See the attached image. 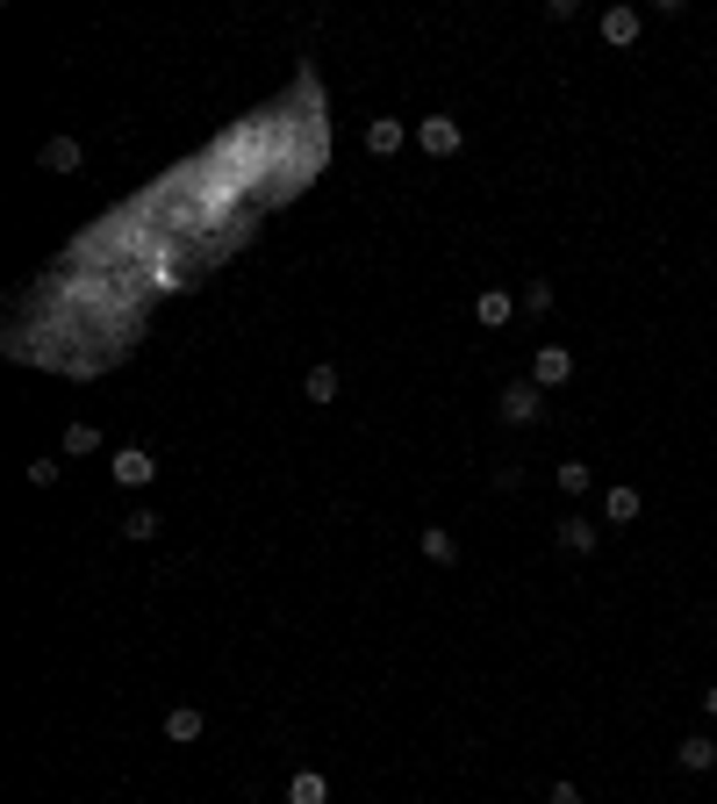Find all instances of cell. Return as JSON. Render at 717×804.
I'll return each instance as SVG.
<instances>
[{
  "instance_id": "1",
  "label": "cell",
  "mask_w": 717,
  "mask_h": 804,
  "mask_svg": "<svg viewBox=\"0 0 717 804\" xmlns=\"http://www.w3.org/2000/svg\"><path fill=\"white\" fill-rule=\"evenodd\" d=\"M417 144L431 151V159H460V151H467V130L452 123V115H423V123H417Z\"/></svg>"
},
{
  "instance_id": "2",
  "label": "cell",
  "mask_w": 717,
  "mask_h": 804,
  "mask_svg": "<svg viewBox=\"0 0 717 804\" xmlns=\"http://www.w3.org/2000/svg\"><path fill=\"white\" fill-rule=\"evenodd\" d=\"M495 409H502V424H539L545 417V388L539 381H510Z\"/></svg>"
},
{
  "instance_id": "3",
  "label": "cell",
  "mask_w": 717,
  "mask_h": 804,
  "mask_svg": "<svg viewBox=\"0 0 717 804\" xmlns=\"http://www.w3.org/2000/svg\"><path fill=\"white\" fill-rule=\"evenodd\" d=\"M531 381H539L545 396H553V388H567V381H574V353H567V345H539V359H531Z\"/></svg>"
},
{
  "instance_id": "4",
  "label": "cell",
  "mask_w": 717,
  "mask_h": 804,
  "mask_svg": "<svg viewBox=\"0 0 717 804\" xmlns=\"http://www.w3.org/2000/svg\"><path fill=\"white\" fill-rule=\"evenodd\" d=\"M603 43H610V51H624V43H638V29H646V14H638V8H624V0H617V8H603Z\"/></svg>"
},
{
  "instance_id": "5",
  "label": "cell",
  "mask_w": 717,
  "mask_h": 804,
  "mask_svg": "<svg viewBox=\"0 0 717 804\" xmlns=\"http://www.w3.org/2000/svg\"><path fill=\"white\" fill-rule=\"evenodd\" d=\"M516 309H524V302H516L510 287H481V295H474V324H488V330H502Z\"/></svg>"
},
{
  "instance_id": "6",
  "label": "cell",
  "mask_w": 717,
  "mask_h": 804,
  "mask_svg": "<svg viewBox=\"0 0 717 804\" xmlns=\"http://www.w3.org/2000/svg\"><path fill=\"white\" fill-rule=\"evenodd\" d=\"M151 475H158V460H151L144 446H122V452H115V481H122V489H144Z\"/></svg>"
},
{
  "instance_id": "7",
  "label": "cell",
  "mask_w": 717,
  "mask_h": 804,
  "mask_svg": "<svg viewBox=\"0 0 717 804\" xmlns=\"http://www.w3.org/2000/svg\"><path fill=\"white\" fill-rule=\"evenodd\" d=\"M402 144H409V130L395 123V115H373V123H366V151H373V159H395Z\"/></svg>"
},
{
  "instance_id": "8",
  "label": "cell",
  "mask_w": 717,
  "mask_h": 804,
  "mask_svg": "<svg viewBox=\"0 0 717 804\" xmlns=\"http://www.w3.org/2000/svg\"><path fill=\"white\" fill-rule=\"evenodd\" d=\"M37 159L51 165V173H80V165H86V144H80V136H51Z\"/></svg>"
},
{
  "instance_id": "9",
  "label": "cell",
  "mask_w": 717,
  "mask_h": 804,
  "mask_svg": "<svg viewBox=\"0 0 717 804\" xmlns=\"http://www.w3.org/2000/svg\"><path fill=\"white\" fill-rule=\"evenodd\" d=\"M675 762L689 769V776H704V769H717V740H710V733H689V740L675 747Z\"/></svg>"
},
{
  "instance_id": "10",
  "label": "cell",
  "mask_w": 717,
  "mask_h": 804,
  "mask_svg": "<svg viewBox=\"0 0 717 804\" xmlns=\"http://www.w3.org/2000/svg\"><path fill=\"white\" fill-rule=\"evenodd\" d=\"M603 518L610 525H632L638 518V489H632V481H610V489H603Z\"/></svg>"
},
{
  "instance_id": "11",
  "label": "cell",
  "mask_w": 717,
  "mask_h": 804,
  "mask_svg": "<svg viewBox=\"0 0 717 804\" xmlns=\"http://www.w3.org/2000/svg\"><path fill=\"white\" fill-rule=\"evenodd\" d=\"M165 740H173V747H187V740H202V711H194V704L165 711Z\"/></svg>"
},
{
  "instance_id": "12",
  "label": "cell",
  "mask_w": 717,
  "mask_h": 804,
  "mask_svg": "<svg viewBox=\"0 0 717 804\" xmlns=\"http://www.w3.org/2000/svg\"><path fill=\"white\" fill-rule=\"evenodd\" d=\"M287 804H330V776H316V769H301V776L287 783Z\"/></svg>"
},
{
  "instance_id": "13",
  "label": "cell",
  "mask_w": 717,
  "mask_h": 804,
  "mask_svg": "<svg viewBox=\"0 0 717 804\" xmlns=\"http://www.w3.org/2000/svg\"><path fill=\"white\" fill-rule=\"evenodd\" d=\"M560 546H567V553H596V525L588 518H560Z\"/></svg>"
},
{
  "instance_id": "14",
  "label": "cell",
  "mask_w": 717,
  "mask_h": 804,
  "mask_svg": "<svg viewBox=\"0 0 717 804\" xmlns=\"http://www.w3.org/2000/svg\"><path fill=\"white\" fill-rule=\"evenodd\" d=\"M588 489H596L588 460H560V496H588Z\"/></svg>"
},
{
  "instance_id": "15",
  "label": "cell",
  "mask_w": 717,
  "mask_h": 804,
  "mask_svg": "<svg viewBox=\"0 0 717 804\" xmlns=\"http://www.w3.org/2000/svg\"><path fill=\"white\" fill-rule=\"evenodd\" d=\"M423 560L452 568V560H460V539H452V532H438V525H431V532H423Z\"/></svg>"
},
{
  "instance_id": "16",
  "label": "cell",
  "mask_w": 717,
  "mask_h": 804,
  "mask_svg": "<svg viewBox=\"0 0 717 804\" xmlns=\"http://www.w3.org/2000/svg\"><path fill=\"white\" fill-rule=\"evenodd\" d=\"M309 403H338V367H309Z\"/></svg>"
},
{
  "instance_id": "17",
  "label": "cell",
  "mask_w": 717,
  "mask_h": 804,
  "mask_svg": "<svg viewBox=\"0 0 717 804\" xmlns=\"http://www.w3.org/2000/svg\"><path fill=\"white\" fill-rule=\"evenodd\" d=\"M122 539H158V510H130V518H122Z\"/></svg>"
},
{
  "instance_id": "18",
  "label": "cell",
  "mask_w": 717,
  "mask_h": 804,
  "mask_svg": "<svg viewBox=\"0 0 717 804\" xmlns=\"http://www.w3.org/2000/svg\"><path fill=\"white\" fill-rule=\"evenodd\" d=\"M516 302H524L531 316H545V309H553V281H524V295H516Z\"/></svg>"
},
{
  "instance_id": "19",
  "label": "cell",
  "mask_w": 717,
  "mask_h": 804,
  "mask_svg": "<svg viewBox=\"0 0 717 804\" xmlns=\"http://www.w3.org/2000/svg\"><path fill=\"white\" fill-rule=\"evenodd\" d=\"M94 446H101L94 424H65V452H94Z\"/></svg>"
},
{
  "instance_id": "20",
  "label": "cell",
  "mask_w": 717,
  "mask_h": 804,
  "mask_svg": "<svg viewBox=\"0 0 717 804\" xmlns=\"http://www.w3.org/2000/svg\"><path fill=\"white\" fill-rule=\"evenodd\" d=\"M58 481V460H29V489H51Z\"/></svg>"
},
{
  "instance_id": "21",
  "label": "cell",
  "mask_w": 717,
  "mask_h": 804,
  "mask_svg": "<svg viewBox=\"0 0 717 804\" xmlns=\"http://www.w3.org/2000/svg\"><path fill=\"white\" fill-rule=\"evenodd\" d=\"M545 804H582V791H574V783H553V797Z\"/></svg>"
},
{
  "instance_id": "22",
  "label": "cell",
  "mask_w": 717,
  "mask_h": 804,
  "mask_svg": "<svg viewBox=\"0 0 717 804\" xmlns=\"http://www.w3.org/2000/svg\"><path fill=\"white\" fill-rule=\"evenodd\" d=\"M704 711H710V719H717V682H710V690H704Z\"/></svg>"
}]
</instances>
